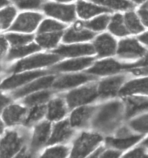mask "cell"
<instances>
[{"mask_svg":"<svg viewBox=\"0 0 148 158\" xmlns=\"http://www.w3.org/2000/svg\"><path fill=\"white\" fill-rule=\"evenodd\" d=\"M124 110L123 103L119 100L102 106L92 118L93 128L104 133L114 131L122 120Z\"/></svg>","mask_w":148,"mask_h":158,"instance_id":"6da1fadb","label":"cell"},{"mask_svg":"<svg viewBox=\"0 0 148 158\" xmlns=\"http://www.w3.org/2000/svg\"><path fill=\"white\" fill-rule=\"evenodd\" d=\"M26 135L18 131L6 132L0 143V158H11L23 148Z\"/></svg>","mask_w":148,"mask_h":158,"instance_id":"7a4b0ae2","label":"cell"},{"mask_svg":"<svg viewBox=\"0 0 148 158\" xmlns=\"http://www.w3.org/2000/svg\"><path fill=\"white\" fill-rule=\"evenodd\" d=\"M61 56L57 54H39L30 56L18 61L10 71L14 73L21 72L24 70H31L51 65L60 60Z\"/></svg>","mask_w":148,"mask_h":158,"instance_id":"3957f363","label":"cell"},{"mask_svg":"<svg viewBox=\"0 0 148 158\" xmlns=\"http://www.w3.org/2000/svg\"><path fill=\"white\" fill-rule=\"evenodd\" d=\"M102 140L100 135L83 133L74 142L71 154L72 158H84L91 153Z\"/></svg>","mask_w":148,"mask_h":158,"instance_id":"277c9868","label":"cell"},{"mask_svg":"<svg viewBox=\"0 0 148 158\" xmlns=\"http://www.w3.org/2000/svg\"><path fill=\"white\" fill-rule=\"evenodd\" d=\"M98 96L97 86L90 85L70 92L66 96V100L70 109L92 102Z\"/></svg>","mask_w":148,"mask_h":158,"instance_id":"5b68a950","label":"cell"},{"mask_svg":"<svg viewBox=\"0 0 148 158\" xmlns=\"http://www.w3.org/2000/svg\"><path fill=\"white\" fill-rule=\"evenodd\" d=\"M125 69H129V64H122L111 59L98 61L92 67L85 72L91 75H106L113 74Z\"/></svg>","mask_w":148,"mask_h":158,"instance_id":"8992f818","label":"cell"},{"mask_svg":"<svg viewBox=\"0 0 148 158\" xmlns=\"http://www.w3.org/2000/svg\"><path fill=\"white\" fill-rule=\"evenodd\" d=\"M42 19L41 15L36 13H24L20 15L9 31H17L30 33L37 27Z\"/></svg>","mask_w":148,"mask_h":158,"instance_id":"52a82bcc","label":"cell"},{"mask_svg":"<svg viewBox=\"0 0 148 158\" xmlns=\"http://www.w3.org/2000/svg\"><path fill=\"white\" fill-rule=\"evenodd\" d=\"M46 14L64 22H71L75 18L74 5H60L53 2L47 3L43 6Z\"/></svg>","mask_w":148,"mask_h":158,"instance_id":"ba28073f","label":"cell"},{"mask_svg":"<svg viewBox=\"0 0 148 158\" xmlns=\"http://www.w3.org/2000/svg\"><path fill=\"white\" fill-rule=\"evenodd\" d=\"M49 70H38L31 72H27L21 74L14 75L2 82L1 86L2 89H10L15 88L18 86L26 84L32 79L42 77L43 75L51 73Z\"/></svg>","mask_w":148,"mask_h":158,"instance_id":"9c48e42d","label":"cell"},{"mask_svg":"<svg viewBox=\"0 0 148 158\" xmlns=\"http://www.w3.org/2000/svg\"><path fill=\"white\" fill-rule=\"evenodd\" d=\"M145 49L134 38L121 40L119 44L117 55L123 59H136L145 54Z\"/></svg>","mask_w":148,"mask_h":158,"instance_id":"30bf717a","label":"cell"},{"mask_svg":"<svg viewBox=\"0 0 148 158\" xmlns=\"http://www.w3.org/2000/svg\"><path fill=\"white\" fill-rule=\"evenodd\" d=\"M125 79V75H118L102 81L97 89L98 96L101 98L115 96Z\"/></svg>","mask_w":148,"mask_h":158,"instance_id":"8fae6325","label":"cell"},{"mask_svg":"<svg viewBox=\"0 0 148 158\" xmlns=\"http://www.w3.org/2000/svg\"><path fill=\"white\" fill-rule=\"evenodd\" d=\"M95 78L96 77L94 76L89 74L67 75L55 80L52 85V86L53 88L59 90L69 89L87 82Z\"/></svg>","mask_w":148,"mask_h":158,"instance_id":"7c38bea8","label":"cell"},{"mask_svg":"<svg viewBox=\"0 0 148 158\" xmlns=\"http://www.w3.org/2000/svg\"><path fill=\"white\" fill-rule=\"evenodd\" d=\"M53 53L61 56L70 57L92 55L95 53V49L94 47L90 44L61 45L54 50Z\"/></svg>","mask_w":148,"mask_h":158,"instance_id":"4fadbf2b","label":"cell"},{"mask_svg":"<svg viewBox=\"0 0 148 158\" xmlns=\"http://www.w3.org/2000/svg\"><path fill=\"white\" fill-rule=\"evenodd\" d=\"M70 122L68 120L61 121L54 126L52 134L47 145H51L64 142L69 139L73 135L74 131L71 129Z\"/></svg>","mask_w":148,"mask_h":158,"instance_id":"5bb4252c","label":"cell"},{"mask_svg":"<svg viewBox=\"0 0 148 158\" xmlns=\"http://www.w3.org/2000/svg\"><path fill=\"white\" fill-rule=\"evenodd\" d=\"M51 129V123L46 121L42 122L35 127L31 143L32 151L36 152L47 144L49 139Z\"/></svg>","mask_w":148,"mask_h":158,"instance_id":"9a60e30c","label":"cell"},{"mask_svg":"<svg viewBox=\"0 0 148 158\" xmlns=\"http://www.w3.org/2000/svg\"><path fill=\"white\" fill-rule=\"evenodd\" d=\"M125 115L126 119L148 110V98L143 96H131L125 100Z\"/></svg>","mask_w":148,"mask_h":158,"instance_id":"2e32d148","label":"cell"},{"mask_svg":"<svg viewBox=\"0 0 148 158\" xmlns=\"http://www.w3.org/2000/svg\"><path fill=\"white\" fill-rule=\"evenodd\" d=\"M55 79V76L50 75L37 79L32 83L28 84L22 88L19 89L14 92L13 97L18 98L38 90L49 88L53 85Z\"/></svg>","mask_w":148,"mask_h":158,"instance_id":"e0dca14e","label":"cell"},{"mask_svg":"<svg viewBox=\"0 0 148 158\" xmlns=\"http://www.w3.org/2000/svg\"><path fill=\"white\" fill-rule=\"evenodd\" d=\"M94 45L100 57L111 56L115 52V40L108 34H103L98 36L94 42Z\"/></svg>","mask_w":148,"mask_h":158,"instance_id":"ac0fdd59","label":"cell"},{"mask_svg":"<svg viewBox=\"0 0 148 158\" xmlns=\"http://www.w3.org/2000/svg\"><path fill=\"white\" fill-rule=\"evenodd\" d=\"M96 109L94 107H81L74 110L70 118L69 122L71 127L75 128L85 127Z\"/></svg>","mask_w":148,"mask_h":158,"instance_id":"d6986e66","label":"cell"},{"mask_svg":"<svg viewBox=\"0 0 148 158\" xmlns=\"http://www.w3.org/2000/svg\"><path fill=\"white\" fill-rule=\"evenodd\" d=\"M27 109L25 107L14 104L5 110L3 112L2 118L7 125H15L24 121Z\"/></svg>","mask_w":148,"mask_h":158,"instance_id":"ffe728a7","label":"cell"},{"mask_svg":"<svg viewBox=\"0 0 148 158\" xmlns=\"http://www.w3.org/2000/svg\"><path fill=\"white\" fill-rule=\"evenodd\" d=\"M94 57H83L74 60H69L62 62L52 67L53 71H75L82 70L92 64Z\"/></svg>","mask_w":148,"mask_h":158,"instance_id":"44dd1931","label":"cell"},{"mask_svg":"<svg viewBox=\"0 0 148 158\" xmlns=\"http://www.w3.org/2000/svg\"><path fill=\"white\" fill-rule=\"evenodd\" d=\"M67 113L64 102L61 98H55L50 102L47 107V118L50 121H59Z\"/></svg>","mask_w":148,"mask_h":158,"instance_id":"7402d4cb","label":"cell"},{"mask_svg":"<svg viewBox=\"0 0 148 158\" xmlns=\"http://www.w3.org/2000/svg\"><path fill=\"white\" fill-rule=\"evenodd\" d=\"M145 93H148V78L130 81L125 85L119 92L121 96Z\"/></svg>","mask_w":148,"mask_h":158,"instance_id":"603a6c76","label":"cell"},{"mask_svg":"<svg viewBox=\"0 0 148 158\" xmlns=\"http://www.w3.org/2000/svg\"><path fill=\"white\" fill-rule=\"evenodd\" d=\"M77 12L81 18L88 19L96 15L104 12H110L111 10L105 7L98 6L84 1H80L77 5Z\"/></svg>","mask_w":148,"mask_h":158,"instance_id":"cb8c5ba5","label":"cell"},{"mask_svg":"<svg viewBox=\"0 0 148 158\" xmlns=\"http://www.w3.org/2000/svg\"><path fill=\"white\" fill-rule=\"evenodd\" d=\"M143 137V135H133L129 137L107 138V145L119 149H125L137 143Z\"/></svg>","mask_w":148,"mask_h":158,"instance_id":"d4e9b609","label":"cell"},{"mask_svg":"<svg viewBox=\"0 0 148 158\" xmlns=\"http://www.w3.org/2000/svg\"><path fill=\"white\" fill-rule=\"evenodd\" d=\"M95 35V33L88 30H82L81 29L78 30L71 28L65 34L63 41L65 43L84 41L92 39Z\"/></svg>","mask_w":148,"mask_h":158,"instance_id":"484cf974","label":"cell"},{"mask_svg":"<svg viewBox=\"0 0 148 158\" xmlns=\"http://www.w3.org/2000/svg\"><path fill=\"white\" fill-rule=\"evenodd\" d=\"M39 50H41L40 46L34 43L28 45L14 47L9 51L6 57V59L8 60H10L15 59H18Z\"/></svg>","mask_w":148,"mask_h":158,"instance_id":"4316f807","label":"cell"},{"mask_svg":"<svg viewBox=\"0 0 148 158\" xmlns=\"http://www.w3.org/2000/svg\"><path fill=\"white\" fill-rule=\"evenodd\" d=\"M63 34V32L60 31L42 34L36 38V41L40 47L50 49L56 46L62 37Z\"/></svg>","mask_w":148,"mask_h":158,"instance_id":"83f0119b","label":"cell"},{"mask_svg":"<svg viewBox=\"0 0 148 158\" xmlns=\"http://www.w3.org/2000/svg\"><path fill=\"white\" fill-rule=\"evenodd\" d=\"M52 92L51 91H42L30 95L23 100L25 105L29 107H34L46 102L51 98Z\"/></svg>","mask_w":148,"mask_h":158,"instance_id":"f1b7e54d","label":"cell"},{"mask_svg":"<svg viewBox=\"0 0 148 158\" xmlns=\"http://www.w3.org/2000/svg\"><path fill=\"white\" fill-rule=\"evenodd\" d=\"M109 29L111 32L117 36H125L130 33L124 24L123 18L120 14H116L113 16L109 24Z\"/></svg>","mask_w":148,"mask_h":158,"instance_id":"f546056e","label":"cell"},{"mask_svg":"<svg viewBox=\"0 0 148 158\" xmlns=\"http://www.w3.org/2000/svg\"><path fill=\"white\" fill-rule=\"evenodd\" d=\"M125 23L130 33L137 34L144 30V28L140 23L138 18L133 12H130L125 14Z\"/></svg>","mask_w":148,"mask_h":158,"instance_id":"4dcf8cb0","label":"cell"},{"mask_svg":"<svg viewBox=\"0 0 148 158\" xmlns=\"http://www.w3.org/2000/svg\"><path fill=\"white\" fill-rule=\"evenodd\" d=\"M98 4L108 6L117 10H127L132 9L133 4L127 0H92Z\"/></svg>","mask_w":148,"mask_h":158,"instance_id":"1f68e13d","label":"cell"},{"mask_svg":"<svg viewBox=\"0 0 148 158\" xmlns=\"http://www.w3.org/2000/svg\"><path fill=\"white\" fill-rule=\"evenodd\" d=\"M47 108L45 106L39 105L34 106L28 115L27 119L24 121V125L30 126L41 120L46 114Z\"/></svg>","mask_w":148,"mask_h":158,"instance_id":"d6a6232c","label":"cell"},{"mask_svg":"<svg viewBox=\"0 0 148 158\" xmlns=\"http://www.w3.org/2000/svg\"><path fill=\"white\" fill-rule=\"evenodd\" d=\"M34 38L33 35H21L9 34L6 35V39L14 47H18L26 45L31 42Z\"/></svg>","mask_w":148,"mask_h":158,"instance_id":"836d02e7","label":"cell"},{"mask_svg":"<svg viewBox=\"0 0 148 158\" xmlns=\"http://www.w3.org/2000/svg\"><path fill=\"white\" fill-rule=\"evenodd\" d=\"M130 127L134 131L141 133L148 132V114L139 116L129 123Z\"/></svg>","mask_w":148,"mask_h":158,"instance_id":"e575fe53","label":"cell"},{"mask_svg":"<svg viewBox=\"0 0 148 158\" xmlns=\"http://www.w3.org/2000/svg\"><path fill=\"white\" fill-rule=\"evenodd\" d=\"M109 20L110 17L109 16L102 15L90 22L86 23L84 24V26L94 31H101L106 28Z\"/></svg>","mask_w":148,"mask_h":158,"instance_id":"d590c367","label":"cell"},{"mask_svg":"<svg viewBox=\"0 0 148 158\" xmlns=\"http://www.w3.org/2000/svg\"><path fill=\"white\" fill-rule=\"evenodd\" d=\"M16 11L14 7L9 6L0 11V26L2 29L8 28L13 20Z\"/></svg>","mask_w":148,"mask_h":158,"instance_id":"8d00e7d4","label":"cell"},{"mask_svg":"<svg viewBox=\"0 0 148 158\" xmlns=\"http://www.w3.org/2000/svg\"><path fill=\"white\" fill-rule=\"evenodd\" d=\"M66 26L51 19L45 20L42 23L38 29V33H46L54 31H59L64 29Z\"/></svg>","mask_w":148,"mask_h":158,"instance_id":"74e56055","label":"cell"},{"mask_svg":"<svg viewBox=\"0 0 148 158\" xmlns=\"http://www.w3.org/2000/svg\"><path fill=\"white\" fill-rule=\"evenodd\" d=\"M68 154V149L63 146L47 149L43 154V158H65Z\"/></svg>","mask_w":148,"mask_h":158,"instance_id":"f35d334b","label":"cell"},{"mask_svg":"<svg viewBox=\"0 0 148 158\" xmlns=\"http://www.w3.org/2000/svg\"><path fill=\"white\" fill-rule=\"evenodd\" d=\"M43 0H14L18 8L22 10L36 9L42 3Z\"/></svg>","mask_w":148,"mask_h":158,"instance_id":"ab89813d","label":"cell"},{"mask_svg":"<svg viewBox=\"0 0 148 158\" xmlns=\"http://www.w3.org/2000/svg\"><path fill=\"white\" fill-rule=\"evenodd\" d=\"M125 158H146L147 155L145 153V150L142 147H139L134 149L129 153L125 155Z\"/></svg>","mask_w":148,"mask_h":158,"instance_id":"60d3db41","label":"cell"},{"mask_svg":"<svg viewBox=\"0 0 148 158\" xmlns=\"http://www.w3.org/2000/svg\"><path fill=\"white\" fill-rule=\"evenodd\" d=\"M148 65V53H145L143 55V57L140 59L139 60L135 62L133 64H129V69H131L133 68H137L138 67L141 66H145Z\"/></svg>","mask_w":148,"mask_h":158,"instance_id":"b9f144b4","label":"cell"},{"mask_svg":"<svg viewBox=\"0 0 148 158\" xmlns=\"http://www.w3.org/2000/svg\"><path fill=\"white\" fill-rule=\"evenodd\" d=\"M139 16H140L141 20L146 26L148 27V10L145 8H142L139 10L138 12Z\"/></svg>","mask_w":148,"mask_h":158,"instance_id":"7bdbcfd3","label":"cell"},{"mask_svg":"<svg viewBox=\"0 0 148 158\" xmlns=\"http://www.w3.org/2000/svg\"><path fill=\"white\" fill-rule=\"evenodd\" d=\"M10 101L11 100L10 98L0 93V113L2 111L5 107H6L9 104Z\"/></svg>","mask_w":148,"mask_h":158,"instance_id":"ee69618b","label":"cell"},{"mask_svg":"<svg viewBox=\"0 0 148 158\" xmlns=\"http://www.w3.org/2000/svg\"><path fill=\"white\" fill-rule=\"evenodd\" d=\"M120 152L113 151V150H108L105 152L102 153L101 157L102 158H118L120 156Z\"/></svg>","mask_w":148,"mask_h":158,"instance_id":"f6af8a7d","label":"cell"},{"mask_svg":"<svg viewBox=\"0 0 148 158\" xmlns=\"http://www.w3.org/2000/svg\"><path fill=\"white\" fill-rule=\"evenodd\" d=\"M8 48V43L6 39L4 37H0V57L2 56Z\"/></svg>","mask_w":148,"mask_h":158,"instance_id":"bcb514c9","label":"cell"},{"mask_svg":"<svg viewBox=\"0 0 148 158\" xmlns=\"http://www.w3.org/2000/svg\"><path fill=\"white\" fill-rule=\"evenodd\" d=\"M130 72L134 75H148V67L137 69L134 68V69H130Z\"/></svg>","mask_w":148,"mask_h":158,"instance_id":"7dc6e473","label":"cell"},{"mask_svg":"<svg viewBox=\"0 0 148 158\" xmlns=\"http://www.w3.org/2000/svg\"><path fill=\"white\" fill-rule=\"evenodd\" d=\"M104 150H105V149L102 147L98 148L94 153H92V155H90V157L96 158V157H98V156H101L102 153L104 152Z\"/></svg>","mask_w":148,"mask_h":158,"instance_id":"c3c4849f","label":"cell"},{"mask_svg":"<svg viewBox=\"0 0 148 158\" xmlns=\"http://www.w3.org/2000/svg\"><path fill=\"white\" fill-rule=\"evenodd\" d=\"M138 38L141 42L148 45V32L141 35L140 36H139Z\"/></svg>","mask_w":148,"mask_h":158,"instance_id":"681fc988","label":"cell"},{"mask_svg":"<svg viewBox=\"0 0 148 158\" xmlns=\"http://www.w3.org/2000/svg\"><path fill=\"white\" fill-rule=\"evenodd\" d=\"M9 2L8 0H0V8L4 5H8Z\"/></svg>","mask_w":148,"mask_h":158,"instance_id":"f907efd6","label":"cell"},{"mask_svg":"<svg viewBox=\"0 0 148 158\" xmlns=\"http://www.w3.org/2000/svg\"><path fill=\"white\" fill-rule=\"evenodd\" d=\"M4 124H3L1 120L0 119V135H1V134L3 133V131H4Z\"/></svg>","mask_w":148,"mask_h":158,"instance_id":"816d5d0a","label":"cell"},{"mask_svg":"<svg viewBox=\"0 0 148 158\" xmlns=\"http://www.w3.org/2000/svg\"><path fill=\"white\" fill-rule=\"evenodd\" d=\"M142 145H143L144 147H148V138L143 141V143H142Z\"/></svg>","mask_w":148,"mask_h":158,"instance_id":"f5cc1de1","label":"cell"},{"mask_svg":"<svg viewBox=\"0 0 148 158\" xmlns=\"http://www.w3.org/2000/svg\"><path fill=\"white\" fill-rule=\"evenodd\" d=\"M142 8H145V9H148V1H147L144 5L142 7Z\"/></svg>","mask_w":148,"mask_h":158,"instance_id":"db71d44e","label":"cell"},{"mask_svg":"<svg viewBox=\"0 0 148 158\" xmlns=\"http://www.w3.org/2000/svg\"><path fill=\"white\" fill-rule=\"evenodd\" d=\"M132 1H133L137 2V3H141V2H143L145 0H132Z\"/></svg>","mask_w":148,"mask_h":158,"instance_id":"11a10c76","label":"cell"},{"mask_svg":"<svg viewBox=\"0 0 148 158\" xmlns=\"http://www.w3.org/2000/svg\"><path fill=\"white\" fill-rule=\"evenodd\" d=\"M57 1H60V2H68V1H72V0H57Z\"/></svg>","mask_w":148,"mask_h":158,"instance_id":"9f6ffc18","label":"cell"}]
</instances>
